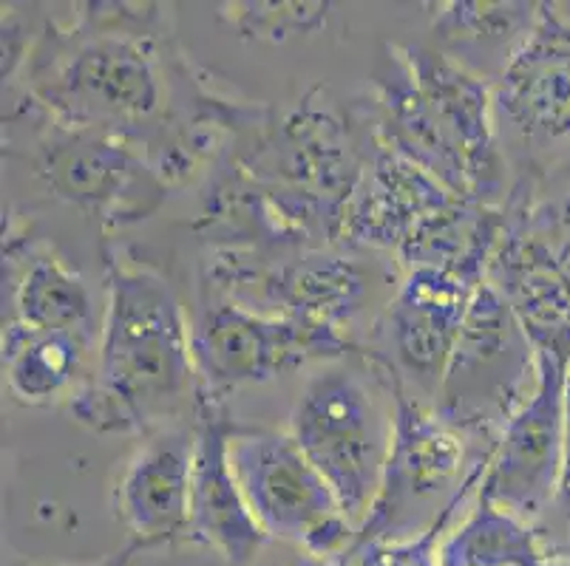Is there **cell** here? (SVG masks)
Segmentation results:
<instances>
[{"instance_id": "1", "label": "cell", "mask_w": 570, "mask_h": 566, "mask_svg": "<svg viewBox=\"0 0 570 566\" xmlns=\"http://www.w3.org/2000/svg\"><path fill=\"white\" fill-rule=\"evenodd\" d=\"M106 292L91 380L126 408L137 434H154L199 397L194 329L168 280L122 249L106 252Z\"/></svg>"}, {"instance_id": "2", "label": "cell", "mask_w": 570, "mask_h": 566, "mask_svg": "<svg viewBox=\"0 0 570 566\" xmlns=\"http://www.w3.org/2000/svg\"><path fill=\"white\" fill-rule=\"evenodd\" d=\"M346 357L309 377L289 414V434L361 529L392 450L395 386L386 363L370 351H361L357 363Z\"/></svg>"}, {"instance_id": "3", "label": "cell", "mask_w": 570, "mask_h": 566, "mask_svg": "<svg viewBox=\"0 0 570 566\" xmlns=\"http://www.w3.org/2000/svg\"><path fill=\"white\" fill-rule=\"evenodd\" d=\"M392 371V368H389ZM395 386V436L383 470L381 490L357 529L352 553L370 544L412 542L434 524L458 516L474 498L491 450L469 448V439L429 408L392 371ZM350 560V558H346Z\"/></svg>"}, {"instance_id": "4", "label": "cell", "mask_w": 570, "mask_h": 566, "mask_svg": "<svg viewBox=\"0 0 570 566\" xmlns=\"http://www.w3.org/2000/svg\"><path fill=\"white\" fill-rule=\"evenodd\" d=\"M537 371V346L485 278L465 311L434 408L476 448L494 450L508 419L531 397Z\"/></svg>"}, {"instance_id": "5", "label": "cell", "mask_w": 570, "mask_h": 566, "mask_svg": "<svg viewBox=\"0 0 570 566\" xmlns=\"http://www.w3.org/2000/svg\"><path fill=\"white\" fill-rule=\"evenodd\" d=\"M227 454L247 507L269 542H287L318 558H350L357 527L289 430L236 425Z\"/></svg>"}, {"instance_id": "6", "label": "cell", "mask_w": 570, "mask_h": 566, "mask_svg": "<svg viewBox=\"0 0 570 566\" xmlns=\"http://www.w3.org/2000/svg\"><path fill=\"white\" fill-rule=\"evenodd\" d=\"M357 351L333 326L264 315L233 300L202 311L194 326V355L202 386L225 394L238 386H262L307 363H333Z\"/></svg>"}, {"instance_id": "7", "label": "cell", "mask_w": 570, "mask_h": 566, "mask_svg": "<svg viewBox=\"0 0 570 566\" xmlns=\"http://www.w3.org/2000/svg\"><path fill=\"white\" fill-rule=\"evenodd\" d=\"M40 97L69 128L114 133L142 125L163 106L151 38L108 26L66 57Z\"/></svg>"}, {"instance_id": "8", "label": "cell", "mask_w": 570, "mask_h": 566, "mask_svg": "<svg viewBox=\"0 0 570 566\" xmlns=\"http://www.w3.org/2000/svg\"><path fill=\"white\" fill-rule=\"evenodd\" d=\"M568 368L539 351L537 386L497 439L474 496L533 524L557 502L568 425Z\"/></svg>"}, {"instance_id": "9", "label": "cell", "mask_w": 570, "mask_h": 566, "mask_svg": "<svg viewBox=\"0 0 570 566\" xmlns=\"http://www.w3.org/2000/svg\"><path fill=\"white\" fill-rule=\"evenodd\" d=\"M483 280V267L409 269L381 320L386 355H375L377 360L386 363L409 388L417 386L438 397L465 311Z\"/></svg>"}, {"instance_id": "10", "label": "cell", "mask_w": 570, "mask_h": 566, "mask_svg": "<svg viewBox=\"0 0 570 566\" xmlns=\"http://www.w3.org/2000/svg\"><path fill=\"white\" fill-rule=\"evenodd\" d=\"M196 430L165 425L131 454L111 490L114 518L134 553L188 542Z\"/></svg>"}, {"instance_id": "11", "label": "cell", "mask_w": 570, "mask_h": 566, "mask_svg": "<svg viewBox=\"0 0 570 566\" xmlns=\"http://www.w3.org/2000/svg\"><path fill=\"white\" fill-rule=\"evenodd\" d=\"M401 51L409 75L438 122L449 148L458 153L469 176L471 196L489 205L502 190V153L494 128V91L483 77L471 75L449 54L406 46Z\"/></svg>"}, {"instance_id": "12", "label": "cell", "mask_w": 570, "mask_h": 566, "mask_svg": "<svg viewBox=\"0 0 570 566\" xmlns=\"http://www.w3.org/2000/svg\"><path fill=\"white\" fill-rule=\"evenodd\" d=\"M491 91L497 117L522 142H570V18L539 3L531 31Z\"/></svg>"}, {"instance_id": "13", "label": "cell", "mask_w": 570, "mask_h": 566, "mask_svg": "<svg viewBox=\"0 0 570 566\" xmlns=\"http://www.w3.org/2000/svg\"><path fill=\"white\" fill-rule=\"evenodd\" d=\"M219 394L199 388L194 408V479H190L188 542L216 549L230 566H247L269 542L245 502L230 467L227 443L233 434Z\"/></svg>"}, {"instance_id": "14", "label": "cell", "mask_w": 570, "mask_h": 566, "mask_svg": "<svg viewBox=\"0 0 570 566\" xmlns=\"http://www.w3.org/2000/svg\"><path fill=\"white\" fill-rule=\"evenodd\" d=\"M485 278L514 309L537 351L570 363V275L531 227L525 207L505 212Z\"/></svg>"}, {"instance_id": "15", "label": "cell", "mask_w": 570, "mask_h": 566, "mask_svg": "<svg viewBox=\"0 0 570 566\" xmlns=\"http://www.w3.org/2000/svg\"><path fill=\"white\" fill-rule=\"evenodd\" d=\"M454 201H460V196L383 142L377 145L370 185L350 221H344V236H350L352 244L401 249L426 218Z\"/></svg>"}, {"instance_id": "16", "label": "cell", "mask_w": 570, "mask_h": 566, "mask_svg": "<svg viewBox=\"0 0 570 566\" xmlns=\"http://www.w3.org/2000/svg\"><path fill=\"white\" fill-rule=\"evenodd\" d=\"M95 329L29 331L18 320L3 326V368L14 399L49 405L77 391Z\"/></svg>"}, {"instance_id": "17", "label": "cell", "mask_w": 570, "mask_h": 566, "mask_svg": "<svg viewBox=\"0 0 570 566\" xmlns=\"http://www.w3.org/2000/svg\"><path fill=\"white\" fill-rule=\"evenodd\" d=\"M69 128V125H66ZM139 162L122 139L97 128H69L43 148L40 176L60 199L82 207H106L131 181Z\"/></svg>"}, {"instance_id": "18", "label": "cell", "mask_w": 570, "mask_h": 566, "mask_svg": "<svg viewBox=\"0 0 570 566\" xmlns=\"http://www.w3.org/2000/svg\"><path fill=\"white\" fill-rule=\"evenodd\" d=\"M546 558L551 553L533 524L476 496L438 547V566H528Z\"/></svg>"}, {"instance_id": "19", "label": "cell", "mask_w": 570, "mask_h": 566, "mask_svg": "<svg viewBox=\"0 0 570 566\" xmlns=\"http://www.w3.org/2000/svg\"><path fill=\"white\" fill-rule=\"evenodd\" d=\"M14 320L29 331L95 329L86 280L55 252H35L14 284Z\"/></svg>"}, {"instance_id": "20", "label": "cell", "mask_w": 570, "mask_h": 566, "mask_svg": "<svg viewBox=\"0 0 570 566\" xmlns=\"http://www.w3.org/2000/svg\"><path fill=\"white\" fill-rule=\"evenodd\" d=\"M537 9L539 3H469V0L460 3L454 0V3H440L432 29L443 40L445 49L454 51L452 60L460 66L469 62V54H483L485 60H494L491 54H500V60L508 66L517 46L531 31Z\"/></svg>"}, {"instance_id": "21", "label": "cell", "mask_w": 570, "mask_h": 566, "mask_svg": "<svg viewBox=\"0 0 570 566\" xmlns=\"http://www.w3.org/2000/svg\"><path fill=\"white\" fill-rule=\"evenodd\" d=\"M222 18L230 20L242 38L282 40L295 34H315L326 26L330 3H225Z\"/></svg>"}, {"instance_id": "22", "label": "cell", "mask_w": 570, "mask_h": 566, "mask_svg": "<svg viewBox=\"0 0 570 566\" xmlns=\"http://www.w3.org/2000/svg\"><path fill=\"white\" fill-rule=\"evenodd\" d=\"M528 221H531V227L539 236L546 238L548 247L553 249V256L559 258V264H562L570 275V196L557 201V205L528 210Z\"/></svg>"}, {"instance_id": "23", "label": "cell", "mask_w": 570, "mask_h": 566, "mask_svg": "<svg viewBox=\"0 0 570 566\" xmlns=\"http://www.w3.org/2000/svg\"><path fill=\"white\" fill-rule=\"evenodd\" d=\"M557 502L564 513V522L570 529V374H568V425H564V456H562V474H559Z\"/></svg>"}, {"instance_id": "24", "label": "cell", "mask_w": 570, "mask_h": 566, "mask_svg": "<svg viewBox=\"0 0 570 566\" xmlns=\"http://www.w3.org/2000/svg\"><path fill=\"white\" fill-rule=\"evenodd\" d=\"M287 566H350V564H346V560L318 558V555H309V553H302V549H298V555H295Z\"/></svg>"}, {"instance_id": "25", "label": "cell", "mask_w": 570, "mask_h": 566, "mask_svg": "<svg viewBox=\"0 0 570 566\" xmlns=\"http://www.w3.org/2000/svg\"><path fill=\"white\" fill-rule=\"evenodd\" d=\"M134 555H137V553H134V549L126 544V547L119 549V553L108 555V558H102L100 564H91V566H128V564H131ZM26 566H46V564H26Z\"/></svg>"}, {"instance_id": "26", "label": "cell", "mask_w": 570, "mask_h": 566, "mask_svg": "<svg viewBox=\"0 0 570 566\" xmlns=\"http://www.w3.org/2000/svg\"><path fill=\"white\" fill-rule=\"evenodd\" d=\"M528 566H570V560H564V558H557V555H551V558H546V560H537V564H528Z\"/></svg>"}, {"instance_id": "27", "label": "cell", "mask_w": 570, "mask_h": 566, "mask_svg": "<svg viewBox=\"0 0 570 566\" xmlns=\"http://www.w3.org/2000/svg\"><path fill=\"white\" fill-rule=\"evenodd\" d=\"M568 374H570V368H568Z\"/></svg>"}]
</instances>
